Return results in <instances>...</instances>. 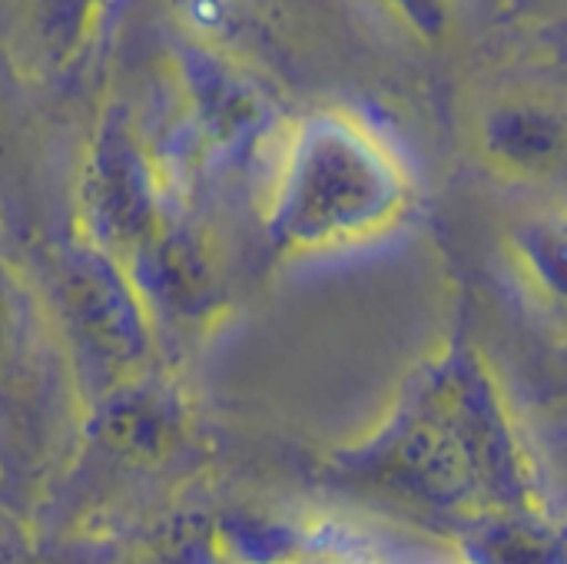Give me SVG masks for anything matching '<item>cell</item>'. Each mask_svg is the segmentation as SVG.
I'll use <instances>...</instances> for the list:
<instances>
[{
    "mask_svg": "<svg viewBox=\"0 0 567 564\" xmlns=\"http://www.w3.org/2000/svg\"><path fill=\"white\" fill-rule=\"evenodd\" d=\"M296 564H362V562L346 558V555H309V558H302V562H296Z\"/></svg>",
    "mask_w": 567,
    "mask_h": 564,
    "instance_id": "cell-1",
    "label": "cell"
}]
</instances>
